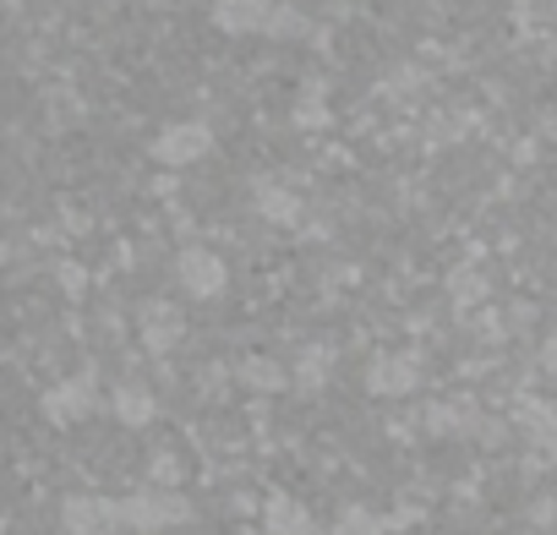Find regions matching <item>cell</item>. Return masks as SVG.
Here are the masks:
<instances>
[{
  "label": "cell",
  "instance_id": "obj_1",
  "mask_svg": "<svg viewBox=\"0 0 557 535\" xmlns=\"http://www.w3.org/2000/svg\"><path fill=\"white\" fill-rule=\"evenodd\" d=\"M121 513H126V530H137V535H164V530H175V524L191 519V497L175 492V486H143V492H132V497L121 502Z\"/></svg>",
  "mask_w": 557,
  "mask_h": 535
},
{
  "label": "cell",
  "instance_id": "obj_2",
  "mask_svg": "<svg viewBox=\"0 0 557 535\" xmlns=\"http://www.w3.org/2000/svg\"><path fill=\"white\" fill-rule=\"evenodd\" d=\"M175 285H181V296H191V301H219L224 285H230V268H224V257H219L213 246H186V251L175 257Z\"/></svg>",
  "mask_w": 557,
  "mask_h": 535
},
{
  "label": "cell",
  "instance_id": "obj_3",
  "mask_svg": "<svg viewBox=\"0 0 557 535\" xmlns=\"http://www.w3.org/2000/svg\"><path fill=\"white\" fill-rule=\"evenodd\" d=\"M61 530L66 535H121L126 530V513L104 492H72L61 502Z\"/></svg>",
  "mask_w": 557,
  "mask_h": 535
},
{
  "label": "cell",
  "instance_id": "obj_4",
  "mask_svg": "<svg viewBox=\"0 0 557 535\" xmlns=\"http://www.w3.org/2000/svg\"><path fill=\"white\" fill-rule=\"evenodd\" d=\"M208 148H213V132H208L202 121H175V126H164V132L153 137V159H159L164 170H186V164L208 159Z\"/></svg>",
  "mask_w": 557,
  "mask_h": 535
},
{
  "label": "cell",
  "instance_id": "obj_5",
  "mask_svg": "<svg viewBox=\"0 0 557 535\" xmlns=\"http://www.w3.org/2000/svg\"><path fill=\"white\" fill-rule=\"evenodd\" d=\"M94 405H99L94 377H66V383H55V388L45 394V421H55V426H77L83 415H94Z\"/></svg>",
  "mask_w": 557,
  "mask_h": 535
},
{
  "label": "cell",
  "instance_id": "obj_6",
  "mask_svg": "<svg viewBox=\"0 0 557 535\" xmlns=\"http://www.w3.org/2000/svg\"><path fill=\"white\" fill-rule=\"evenodd\" d=\"M137 334H143V345H148L153 356H170V350L181 345L186 323H181L175 301H148V307L137 312Z\"/></svg>",
  "mask_w": 557,
  "mask_h": 535
},
{
  "label": "cell",
  "instance_id": "obj_7",
  "mask_svg": "<svg viewBox=\"0 0 557 535\" xmlns=\"http://www.w3.org/2000/svg\"><path fill=\"white\" fill-rule=\"evenodd\" d=\"M416 383H421L416 356H377V361H372V372H367V388H372V394H383V399H388V394L399 399V394H410Z\"/></svg>",
  "mask_w": 557,
  "mask_h": 535
},
{
  "label": "cell",
  "instance_id": "obj_8",
  "mask_svg": "<svg viewBox=\"0 0 557 535\" xmlns=\"http://www.w3.org/2000/svg\"><path fill=\"white\" fill-rule=\"evenodd\" d=\"M273 0H213V23L224 34H262Z\"/></svg>",
  "mask_w": 557,
  "mask_h": 535
},
{
  "label": "cell",
  "instance_id": "obj_9",
  "mask_svg": "<svg viewBox=\"0 0 557 535\" xmlns=\"http://www.w3.org/2000/svg\"><path fill=\"white\" fill-rule=\"evenodd\" d=\"M262 535H312V513H307V502H296V497H268L262 502Z\"/></svg>",
  "mask_w": 557,
  "mask_h": 535
},
{
  "label": "cell",
  "instance_id": "obj_10",
  "mask_svg": "<svg viewBox=\"0 0 557 535\" xmlns=\"http://www.w3.org/2000/svg\"><path fill=\"white\" fill-rule=\"evenodd\" d=\"M110 410H115L121 426H148V421L159 415V399H153L143 383H121V388L110 394Z\"/></svg>",
  "mask_w": 557,
  "mask_h": 535
},
{
  "label": "cell",
  "instance_id": "obj_11",
  "mask_svg": "<svg viewBox=\"0 0 557 535\" xmlns=\"http://www.w3.org/2000/svg\"><path fill=\"white\" fill-rule=\"evenodd\" d=\"M240 383L257 388V394H278V388L290 383V372L278 366V361H268V356H251V361H240Z\"/></svg>",
  "mask_w": 557,
  "mask_h": 535
},
{
  "label": "cell",
  "instance_id": "obj_12",
  "mask_svg": "<svg viewBox=\"0 0 557 535\" xmlns=\"http://www.w3.org/2000/svg\"><path fill=\"white\" fill-rule=\"evenodd\" d=\"M257 208H262V219H273V224H296V219H301V197L285 191V186H257Z\"/></svg>",
  "mask_w": 557,
  "mask_h": 535
},
{
  "label": "cell",
  "instance_id": "obj_13",
  "mask_svg": "<svg viewBox=\"0 0 557 535\" xmlns=\"http://www.w3.org/2000/svg\"><path fill=\"white\" fill-rule=\"evenodd\" d=\"M383 530H388V519H377L372 508H345L334 524V535H383Z\"/></svg>",
  "mask_w": 557,
  "mask_h": 535
},
{
  "label": "cell",
  "instance_id": "obj_14",
  "mask_svg": "<svg viewBox=\"0 0 557 535\" xmlns=\"http://www.w3.org/2000/svg\"><path fill=\"white\" fill-rule=\"evenodd\" d=\"M329 377V350H312V356H301V383H323Z\"/></svg>",
  "mask_w": 557,
  "mask_h": 535
},
{
  "label": "cell",
  "instance_id": "obj_15",
  "mask_svg": "<svg viewBox=\"0 0 557 535\" xmlns=\"http://www.w3.org/2000/svg\"><path fill=\"white\" fill-rule=\"evenodd\" d=\"M175 481H181V459L159 453V459H153V486H175Z\"/></svg>",
  "mask_w": 557,
  "mask_h": 535
},
{
  "label": "cell",
  "instance_id": "obj_16",
  "mask_svg": "<svg viewBox=\"0 0 557 535\" xmlns=\"http://www.w3.org/2000/svg\"><path fill=\"white\" fill-rule=\"evenodd\" d=\"M296 121H301V126H323V121H329V110H323L318 99H301V110H296Z\"/></svg>",
  "mask_w": 557,
  "mask_h": 535
},
{
  "label": "cell",
  "instance_id": "obj_17",
  "mask_svg": "<svg viewBox=\"0 0 557 535\" xmlns=\"http://www.w3.org/2000/svg\"><path fill=\"white\" fill-rule=\"evenodd\" d=\"M546 366H552V372H557V339H552V345H546Z\"/></svg>",
  "mask_w": 557,
  "mask_h": 535
},
{
  "label": "cell",
  "instance_id": "obj_18",
  "mask_svg": "<svg viewBox=\"0 0 557 535\" xmlns=\"http://www.w3.org/2000/svg\"><path fill=\"white\" fill-rule=\"evenodd\" d=\"M0 535H12V524H7V519H0Z\"/></svg>",
  "mask_w": 557,
  "mask_h": 535
},
{
  "label": "cell",
  "instance_id": "obj_19",
  "mask_svg": "<svg viewBox=\"0 0 557 535\" xmlns=\"http://www.w3.org/2000/svg\"><path fill=\"white\" fill-rule=\"evenodd\" d=\"M0 262H7V246H0Z\"/></svg>",
  "mask_w": 557,
  "mask_h": 535
},
{
  "label": "cell",
  "instance_id": "obj_20",
  "mask_svg": "<svg viewBox=\"0 0 557 535\" xmlns=\"http://www.w3.org/2000/svg\"><path fill=\"white\" fill-rule=\"evenodd\" d=\"M552 132H557V126H552Z\"/></svg>",
  "mask_w": 557,
  "mask_h": 535
}]
</instances>
